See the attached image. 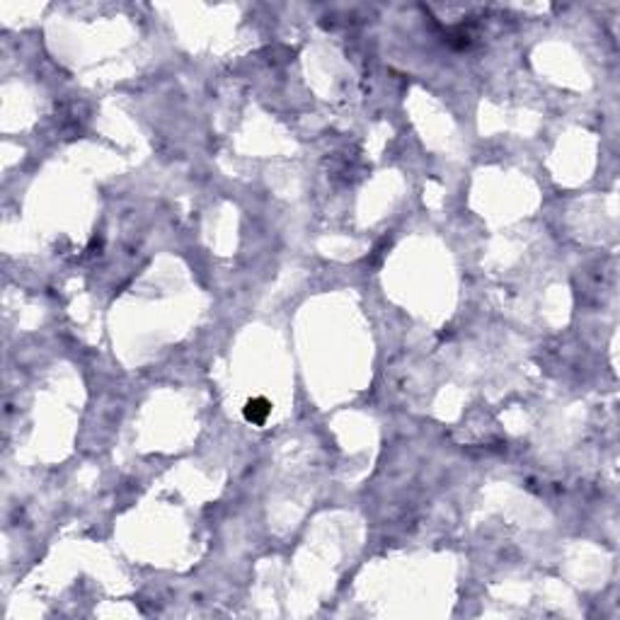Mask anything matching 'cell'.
I'll return each mask as SVG.
<instances>
[{
    "label": "cell",
    "mask_w": 620,
    "mask_h": 620,
    "mask_svg": "<svg viewBox=\"0 0 620 620\" xmlns=\"http://www.w3.org/2000/svg\"><path fill=\"white\" fill-rule=\"evenodd\" d=\"M245 420L250 422V424L255 427H262L264 422H267L269 412H272V405H269L264 397H252V400L245 402Z\"/></svg>",
    "instance_id": "obj_1"
}]
</instances>
